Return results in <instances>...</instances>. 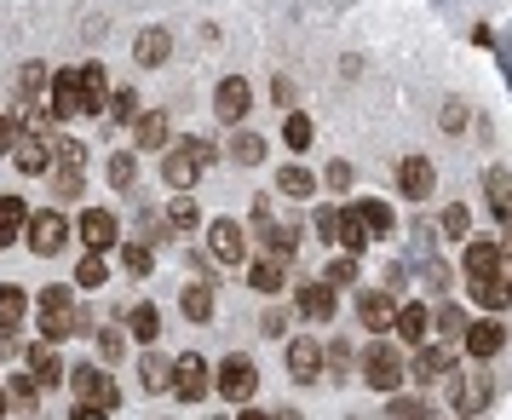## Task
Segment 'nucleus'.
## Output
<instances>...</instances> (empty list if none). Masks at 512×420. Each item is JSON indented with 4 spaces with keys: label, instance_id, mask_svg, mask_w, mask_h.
I'll return each instance as SVG.
<instances>
[{
    "label": "nucleus",
    "instance_id": "nucleus-5",
    "mask_svg": "<svg viewBox=\"0 0 512 420\" xmlns=\"http://www.w3.org/2000/svg\"><path fill=\"white\" fill-rule=\"evenodd\" d=\"M87 116V93H81V70H58L47 93V121H75Z\"/></svg>",
    "mask_w": 512,
    "mask_h": 420
},
{
    "label": "nucleus",
    "instance_id": "nucleus-23",
    "mask_svg": "<svg viewBox=\"0 0 512 420\" xmlns=\"http://www.w3.org/2000/svg\"><path fill=\"white\" fill-rule=\"evenodd\" d=\"M133 133H139V150H162L167 133H173V127H167V110H139V116H133Z\"/></svg>",
    "mask_w": 512,
    "mask_h": 420
},
{
    "label": "nucleus",
    "instance_id": "nucleus-41",
    "mask_svg": "<svg viewBox=\"0 0 512 420\" xmlns=\"http://www.w3.org/2000/svg\"><path fill=\"white\" fill-rule=\"evenodd\" d=\"M139 156H133V150H121V156H110V185L116 190H133V179H139Z\"/></svg>",
    "mask_w": 512,
    "mask_h": 420
},
{
    "label": "nucleus",
    "instance_id": "nucleus-4",
    "mask_svg": "<svg viewBox=\"0 0 512 420\" xmlns=\"http://www.w3.org/2000/svg\"><path fill=\"white\" fill-rule=\"evenodd\" d=\"M403 374H409V357H403L397 346H369V357H363V380H369V392H397Z\"/></svg>",
    "mask_w": 512,
    "mask_h": 420
},
{
    "label": "nucleus",
    "instance_id": "nucleus-55",
    "mask_svg": "<svg viewBox=\"0 0 512 420\" xmlns=\"http://www.w3.org/2000/svg\"><path fill=\"white\" fill-rule=\"evenodd\" d=\"M392 415H432L426 397H392Z\"/></svg>",
    "mask_w": 512,
    "mask_h": 420
},
{
    "label": "nucleus",
    "instance_id": "nucleus-43",
    "mask_svg": "<svg viewBox=\"0 0 512 420\" xmlns=\"http://www.w3.org/2000/svg\"><path fill=\"white\" fill-rule=\"evenodd\" d=\"M121 265H127L133 277H150V265H156V259H150V242H127V248H121Z\"/></svg>",
    "mask_w": 512,
    "mask_h": 420
},
{
    "label": "nucleus",
    "instance_id": "nucleus-28",
    "mask_svg": "<svg viewBox=\"0 0 512 420\" xmlns=\"http://www.w3.org/2000/svg\"><path fill=\"white\" fill-rule=\"evenodd\" d=\"M392 328H397V340H409V346H420V340H426V328H432V317H426V305H397Z\"/></svg>",
    "mask_w": 512,
    "mask_h": 420
},
{
    "label": "nucleus",
    "instance_id": "nucleus-2",
    "mask_svg": "<svg viewBox=\"0 0 512 420\" xmlns=\"http://www.w3.org/2000/svg\"><path fill=\"white\" fill-rule=\"evenodd\" d=\"M35 311H41V340H52V346L70 340L75 328L87 323V317H81V300H75V288H47Z\"/></svg>",
    "mask_w": 512,
    "mask_h": 420
},
{
    "label": "nucleus",
    "instance_id": "nucleus-59",
    "mask_svg": "<svg viewBox=\"0 0 512 420\" xmlns=\"http://www.w3.org/2000/svg\"><path fill=\"white\" fill-rule=\"evenodd\" d=\"M501 254L512 259V219H507V231H501Z\"/></svg>",
    "mask_w": 512,
    "mask_h": 420
},
{
    "label": "nucleus",
    "instance_id": "nucleus-3",
    "mask_svg": "<svg viewBox=\"0 0 512 420\" xmlns=\"http://www.w3.org/2000/svg\"><path fill=\"white\" fill-rule=\"evenodd\" d=\"M24 242H29V254H41L52 259L64 242H70V219L58 208H41V213H29V225H24Z\"/></svg>",
    "mask_w": 512,
    "mask_h": 420
},
{
    "label": "nucleus",
    "instance_id": "nucleus-14",
    "mask_svg": "<svg viewBox=\"0 0 512 420\" xmlns=\"http://www.w3.org/2000/svg\"><path fill=\"white\" fill-rule=\"evenodd\" d=\"M167 52H173V35H167L162 24L139 29V41H133V64H139V70H162Z\"/></svg>",
    "mask_w": 512,
    "mask_h": 420
},
{
    "label": "nucleus",
    "instance_id": "nucleus-30",
    "mask_svg": "<svg viewBox=\"0 0 512 420\" xmlns=\"http://www.w3.org/2000/svg\"><path fill=\"white\" fill-rule=\"evenodd\" d=\"M300 317H334V282H305L300 288Z\"/></svg>",
    "mask_w": 512,
    "mask_h": 420
},
{
    "label": "nucleus",
    "instance_id": "nucleus-58",
    "mask_svg": "<svg viewBox=\"0 0 512 420\" xmlns=\"http://www.w3.org/2000/svg\"><path fill=\"white\" fill-rule=\"evenodd\" d=\"M328 185L346 190V185H351V167H346V162H334V167H328Z\"/></svg>",
    "mask_w": 512,
    "mask_h": 420
},
{
    "label": "nucleus",
    "instance_id": "nucleus-6",
    "mask_svg": "<svg viewBox=\"0 0 512 420\" xmlns=\"http://www.w3.org/2000/svg\"><path fill=\"white\" fill-rule=\"evenodd\" d=\"M213 392L225 397V403H248V397L259 392V369L248 363V357H225L219 374H213Z\"/></svg>",
    "mask_w": 512,
    "mask_h": 420
},
{
    "label": "nucleus",
    "instance_id": "nucleus-19",
    "mask_svg": "<svg viewBox=\"0 0 512 420\" xmlns=\"http://www.w3.org/2000/svg\"><path fill=\"white\" fill-rule=\"evenodd\" d=\"M472 300L484 311H512V277L489 271V277H472Z\"/></svg>",
    "mask_w": 512,
    "mask_h": 420
},
{
    "label": "nucleus",
    "instance_id": "nucleus-26",
    "mask_svg": "<svg viewBox=\"0 0 512 420\" xmlns=\"http://www.w3.org/2000/svg\"><path fill=\"white\" fill-rule=\"evenodd\" d=\"M29 374H35V380H41V386H58V380H64V363H58V351H52V340H41V346H29Z\"/></svg>",
    "mask_w": 512,
    "mask_h": 420
},
{
    "label": "nucleus",
    "instance_id": "nucleus-34",
    "mask_svg": "<svg viewBox=\"0 0 512 420\" xmlns=\"http://www.w3.org/2000/svg\"><path fill=\"white\" fill-rule=\"evenodd\" d=\"M127 328H133V340H139V346H150V340L162 334V317H156V305H133V311H127Z\"/></svg>",
    "mask_w": 512,
    "mask_h": 420
},
{
    "label": "nucleus",
    "instance_id": "nucleus-49",
    "mask_svg": "<svg viewBox=\"0 0 512 420\" xmlns=\"http://www.w3.org/2000/svg\"><path fill=\"white\" fill-rule=\"evenodd\" d=\"M311 231L323 236V242H340V208H317L311 213Z\"/></svg>",
    "mask_w": 512,
    "mask_h": 420
},
{
    "label": "nucleus",
    "instance_id": "nucleus-22",
    "mask_svg": "<svg viewBox=\"0 0 512 420\" xmlns=\"http://www.w3.org/2000/svg\"><path fill=\"white\" fill-rule=\"evenodd\" d=\"M340 248H346V254H363V248H369V219H363L357 202L340 208Z\"/></svg>",
    "mask_w": 512,
    "mask_h": 420
},
{
    "label": "nucleus",
    "instance_id": "nucleus-54",
    "mask_svg": "<svg viewBox=\"0 0 512 420\" xmlns=\"http://www.w3.org/2000/svg\"><path fill=\"white\" fill-rule=\"evenodd\" d=\"M351 277H357V259H351V254H340L334 265H328V282H334V288H346Z\"/></svg>",
    "mask_w": 512,
    "mask_h": 420
},
{
    "label": "nucleus",
    "instance_id": "nucleus-44",
    "mask_svg": "<svg viewBox=\"0 0 512 420\" xmlns=\"http://www.w3.org/2000/svg\"><path fill=\"white\" fill-rule=\"evenodd\" d=\"M98 357H104V363H121V357H127V334H121V328H98Z\"/></svg>",
    "mask_w": 512,
    "mask_h": 420
},
{
    "label": "nucleus",
    "instance_id": "nucleus-16",
    "mask_svg": "<svg viewBox=\"0 0 512 420\" xmlns=\"http://www.w3.org/2000/svg\"><path fill=\"white\" fill-rule=\"evenodd\" d=\"M357 317H363V328H369V334L392 328V317H397L392 294H380V288H363V294H357Z\"/></svg>",
    "mask_w": 512,
    "mask_h": 420
},
{
    "label": "nucleus",
    "instance_id": "nucleus-1",
    "mask_svg": "<svg viewBox=\"0 0 512 420\" xmlns=\"http://www.w3.org/2000/svg\"><path fill=\"white\" fill-rule=\"evenodd\" d=\"M70 386H75V415H116L121 409V392L116 380L104 369H93V363H81V369H70Z\"/></svg>",
    "mask_w": 512,
    "mask_h": 420
},
{
    "label": "nucleus",
    "instance_id": "nucleus-27",
    "mask_svg": "<svg viewBox=\"0 0 512 420\" xmlns=\"http://www.w3.org/2000/svg\"><path fill=\"white\" fill-rule=\"evenodd\" d=\"M24 225H29V202H24V196H0V248H6V242H18Z\"/></svg>",
    "mask_w": 512,
    "mask_h": 420
},
{
    "label": "nucleus",
    "instance_id": "nucleus-12",
    "mask_svg": "<svg viewBox=\"0 0 512 420\" xmlns=\"http://www.w3.org/2000/svg\"><path fill=\"white\" fill-rule=\"evenodd\" d=\"M47 93H52V70L41 58H29L18 70V110H47Z\"/></svg>",
    "mask_w": 512,
    "mask_h": 420
},
{
    "label": "nucleus",
    "instance_id": "nucleus-10",
    "mask_svg": "<svg viewBox=\"0 0 512 420\" xmlns=\"http://www.w3.org/2000/svg\"><path fill=\"white\" fill-rule=\"evenodd\" d=\"M248 81H242V75H225V81H219V87H213V116L225 121V127H242V121H248Z\"/></svg>",
    "mask_w": 512,
    "mask_h": 420
},
{
    "label": "nucleus",
    "instance_id": "nucleus-21",
    "mask_svg": "<svg viewBox=\"0 0 512 420\" xmlns=\"http://www.w3.org/2000/svg\"><path fill=\"white\" fill-rule=\"evenodd\" d=\"M449 369H455V340H443V346L415 351V374H420V380H443Z\"/></svg>",
    "mask_w": 512,
    "mask_h": 420
},
{
    "label": "nucleus",
    "instance_id": "nucleus-35",
    "mask_svg": "<svg viewBox=\"0 0 512 420\" xmlns=\"http://www.w3.org/2000/svg\"><path fill=\"white\" fill-rule=\"evenodd\" d=\"M104 116L121 121V127H133V116H139V93H133V87H116V93L104 98Z\"/></svg>",
    "mask_w": 512,
    "mask_h": 420
},
{
    "label": "nucleus",
    "instance_id": "nucleus-7",
    "mask_svg": "<svg viewBox=\"0 0 512 420\" xmlns=\"http://www.w3.org/2000/svg\"><path fill=\"white\" fill-rule=\"evenodd\" d=\"M12 167L18 173H29V179H41L52 167V133L47 127H24L18 133V144H12Z\"/></svg>",
    "mask_w": 512,
    "mask_h": 420
},
{
    "label": "nucleus",
    "instance_id": "nucleus-40",
    "mask_svg": "<svg viewBox=\"0 0 512 420\" xmlns=\"http://www.w3.org/2000/svg\"><path fill=\"white\" fill-rule=\"evenodd\" d=\"M24 127H29V110H6V116H0V156H12V144H18Z\"/></svg>",
    "mask_w": 512,
    "mask_h": 420
},
{
    "label": "nucleus",
    "instance_id": "nucleus-36",
    "mask_svg": "<svg viewBox=\"0 0 512 420\" xmlns=\"http://www.w3.org/2000/svg\"><path fill=\"white\" fill-rule=\"evenodd\" d=\"M196 219H202V213L190 202V190H179V196L167 202V225H173V231H196Z\"/></svg>",
    "mask_w": 512,
    "mask_h": 420
},
{
    "label": "nucleus",
    "instance_id": "nucleus-29",
    "mask_svg": "<svg viewBox=\"0 0 512 420\" xmlns=\"http://www.w3.org/2000/svg\"><path fill=\"white\" fill-rule=\"evenodd\" d=\"M81 93H87V116H104V98H110L104 64H81Z\"/></svg>",
    "mask_w": 512,
    "mask_h": 420
},
{
    "label": "nucleus",
    "instance_id": "nucleus-9",
    "mask_svg": "<svg viewBox=\"0 0 512 420\" xmlns=\"http://www.w3.org/2000/svg\"><path fill=\"white\" fill-rule=\"evenodd\" d=\"M208 259L213 265H242V259H248V236H242V225L213 219L208 225Z\"/></svg>",
    "mask_w": 512,
    "mask_h": 420
},
{
    "label": "nucleus",
    "instance_id": "nucleus-46",
    "mask_svg": "<svg viewBox=\"0 0 512 420\" xmlns=\"http://www.w3.org/2000/svg\"><path fill=\"white\" fill-rule=\"evenodd\" d=\"M438 328H443V340H455V346H461V334H466L461 305H438Z\"/></svg>",
    "mask_w": 512,
    "mask_h": 420
},
{
    "label": "nucleus",
    "instance_id": "nucleus-47",
    "mask_svg": "<svg viewBox=\"0 0 512 420\" xmlns=\"http://www.w3.org/2000/svg\"><path fill=\"white\" fill-rule=\"evenodd\" d=\"M455 409H466V415H478V409H489V380H472V386H466V397L455 392Z\"/></svg>",
    "mask_w": 512,
    "mask_h": 420
},
{
    "label": "nucleus",
    "instance_id": "nucleus-33",
    "mask_svg": "<svg viewBox=\"0 0 512 420\" xmlns=\"http://www.w3.org/2000/svg\"><path fill=\"white\" fill-rule=\"evenodd\" d=\"M277 185H282V196H300V202H305V196L317 190V173H311V167H300V162H288L277 173Z\"/></svg>",
    "mask_w": 512,
    "mask_h": 420
},
{
    "label": "nucleus",
    "instance_id": "nucleus-45",
    "mask_svg": "<svg viewBox=\"0 0 512 420\" xmlns=\"http://www.w3.org/2000/svg\"><path fill=\"white\" fill-rule=\"evenodd\" d=\"M357 208H363V219H369V236L392 231V208H386V202H374V196H369V202H357Z\"/></svg>",
    "mask_w": 512,
    "mask_h": 420
},
{
    "label": "nucleus",
    "instance_id": "nucleus-24",
    "mask_svg": "<svg viewBox=\"0 0 512 420\" xmlns=\"http://www.w3.org/2000/svg\"><path fill=\"white\" fill-rule=\"evenodd\" d=\"M162 179H167V185H173V190H190V185H196V179H202V167L190 162V156H185V150H179V144H167Z\"/></svg>",
    "mask_w": 512,
    "mask_h": 420
},
{
    "label": "nucleus",
    "instance_id": "nucleus-18",
    "mask_svg": "<svg viewBox=\"0 0 512 420\" xmlns=\"http://www.w3.org/2000/svg\"><path fill=\"white\" fill-rule=\"evenodd\" d=\"M461 265H466V277H489V271H501V265H507V254H501V242L478 236V242H466Z\"/></svg>",
    "mask_w": 512,
    "mask_h": 420
},
{
    "label": "nucleus",
    "instance_id": "nucleus-20",
    "mask_svg": "<svg viewBox=\"0 0 512 420\" xmlns=\"http://www.w3.org/2000/svg\"><path fill=\"white\" fill-rule=\"evenodd\" d=\"M6 409L35 415V409H41V380H35V374H12V380H6Z\"/></svg>",
    "mask_w": 512,
    "mask_h": 420
},
{
    "label": "nucleus",
    "instance_id": "nucleus-48",
    "mask_svg": "<svg viewBox=\"0 0 512 420\" xmlns=\"http://www.w3.org/2000/svg\"><path fill=\"white\" fill-rule=\"evenodd\" d=\"M282 139H288V150H305L311 144V116H288L282 121Z\"/></svg>",
    "mask_w": 512,
    "mask_h": 420
},
{
    "label": "nucleus",
    "instance_id": "nucleus-17",
    "mask_svg": "<svg viewBox=\"0 0 512 420\" xmlns=\"http://www.w3.org/2000/svg\"><path fill=\"white\" fill-rule=\"evenodd\" d=\"M461 340H466V351H472V357H484V363H489L495 351L507 346V328L495 323V317H484V323H466Z\"/></svg>",
    "mask_w": 512,
    "mask_h": 420
},
{
    "label": "nucleus",
    "instance_id": "nucleus-56",
    "mask_svg": "<svg viewBox=\"0 0 512 420\" xmlns=\"http://www.w3.org/2000/svg\"><path fill=\"white\" fill-rule=\"evenodd\" d=\"M52 162H75L81 167V144L75 139H52Z\"/></svg>",
    "mask_w": 512,
    "mask_h": 420
},
{
    "label": "nucleus",
    "instance_id": "nucleus-11",
    "mask_svg": "<svg viewBox=\"0 0 512 420\" xmlns=\"http://www.w3.org/2000/svg\"><path fill=\"white\" fill-rule=\"evenodd\" d=\"M432 185H438V167L426 162V156H403V162H397V190H403L409 202H426Z\"/></svg>",
    "mask_w": 512,
    "mask_h": 420
},
{
    "label": "nucleus",
    "instance_id": "nucleus-52",
    "mask_svg": "<svg viewBox=\"0 0 512 420\" xmlns=\"http://www.w3.org/2000/svg\"><path fill=\"white\" fill-rule=\"evenodd\" d=\"M179 150H185L196 167H208V162H213V144H208V139H196V133H190V139H179Z\"/></svg>",
    "mask_w": 512,
    "mask_h": 420
},
{
    "label": "nucleus",
    "instance_id": "nucleus-15",
    "mask_svg": "<svg viewBox=\"0 0 512 420\" xmlns=\"http://www.w3.org/2000/svg\"><path fill=\"white\" fill-rule=\"evenodd\" d=\"M288 374H294L300 386L323 380V346H317V340H294V346H288Z\"/></svg>",
    "mask_w": 512,
    "mask_h": 420
},
{
    "label": "nucleus",
    "instance_id": "nucleus-31",
    "mask_svg": "<svg viewBox=\"0 0 512 420\" xmlns=\"http://www.w3.org/2000/svg\"><path fill=\"white\" fill-rule=\"evenodd\" d=\"M484 190H489V208H495V219L507 225V219H512V173L489 167V173H484Z\"/></svg>",
    "mask_w": 512,
    "mask_h": 420
},
{
    "label": "nucleus",
    "instance_id": "nucleus-57",
    "mask_svg": "<svg viewBox=\"0 0 512 420\" xmlns=\"http://www.w3.org/2000/svg\"><path fill=\"white\" fill-rule=\"evenodd\" d=\"M282 328H288V311H282V305H271V311H265V334H282Z\"/></svg>",
    "mask_w": 512,
    "mask_h": 420
},
{
    "label": "nucleus",
    "instance_id": "nucleus-39",
    "mask_svg": "<svg viewBox=\"0 0 512 420\" xmlns=\"http://www.w3.org/2000/svg\"><path fill=\"white\" fill-rule=\"evenodd\" d=\"M231 156H236L242 167L265 162V139H259V133H242V127H236V139H231Z\"/></svg>",
    "mask_w": 512,
    "mask_h": 420
},
{
    "label": "nucleus",
    "instance_id": "nucleus-13",
    "mask_svg": "<svg viewBox=\"0 0 512 420\" xmlns=\"http://www.w3.org/2000/svg\"><path fill=\"white\" fill-rule=\"evenodd\" d=\"M75 231H81V242H87V248H98V254H104V248H116L121 225H116V213H110V208H87Z\"/></svg>",
    "mask_w": 512,
    "mask_h": 420
},
{
    "label": "nucleus",
    "instance_id": "nucleus-50",
    "mask_svg": "<svg viewBox=\"0 0 512 420\" xmlns=\"http://www.w3.org/2000/svg\"><path fill=\"white\" fill-rule=\"evenodd\" d=\"M466 121H472V110H466L461 98H449L443 104V133H466Z\"/></svg>",
    "mask_w": 512,
    "mask_h": 420
},
{
    "label": "nucleus",
    "instance_id": "nucleus-8",
    "mask_svg": "<svg viewBox=\"0 0 512 420\" xmlns=\"http://www.w3.org/2000/svg\"><path fill=\"white\" fill-rule=\"evenodd\" d=\"M167 392L179 397V403H202V397L213 392V374H208V363L196 357V351H185L179 363H173V386Z\"/></svg>",
    "mask_w": 512,
    "mask_h": 420
},
{
    "label": "nucleus",
    "instance_id": "nucleus-32",
    "mask_svg": "<svg viewBox=\"0 0 512 420\" xmlns=\"http://www.w3.org/2000/svg\"><path fill=\"white\" fill-rule=\"evenodd\" d=\"M29 311V294L18 288V282H0V328H18Z\"/></svg>",
    "mask_w": 512,
    "mask_h": 420
},
{
    "label": "nucleus",
    "instance_id": "nucleus-38",
    "mask_svg": "<svg viewBox=\"0 0 512 420\" xmlns=\"http://www.w3.org/2000/svg\"><path fill=\"white\" fill-rule=\"evenodd\" d=\"M185 317H190V323H208V317H213V288H208V282L185 288Z\"/></svg>",
    "mask_w": 512,
    "mask_h": 420
},
{
    "label": "nucleus",
    "instance_id": "nucleus-25",
    "mask_svg": "<svg viewBox=\"0 0 512 420\" xmlns=\"http://www.w3.org/2000/svg\"><path fill=\"white\" fill-rule=\"evenodd\" d=\"M248 282H254L259 294H277L282 282H288V259H277V254L254 259V265H248Z\"/></svg>",
    "mask_w": 512,
    "mask_h": 420
},
{
    "label": "nucleus",
    "instance_id": "nucleus-42",
    "mask_svg": "<svg viewBox=\"0 0 512 420\" xmlns=\"http://www.w3.org/2000/svg\"><path fill=\"white\" fill-rule=\"evenodd\" d=\"M104 277H110V265L98 259V248H87V259L75 265V282H81V288H98V282H104Z\"/></svg>",
    "mask_w": 512,
    "mask_h": 420
},
{
    "label": "nucleus",
    "instance_id": "nucleus-60",
    "mask_svg": "<svg viewBox=\"0 0 512 420\" xmlns=\"http://www.w3.org/2000/svg\"><path fill=\"white\" fill-rule=\"evenodd\" d=\"M0 415H6V386H0Z\"/></svg>",
    "mask_w": 512,
    "mask_h": 420
},
{
    "label": "nucleus",
    "instance_id": "nucleus-53",
    "mask_svg": "<svg viewBox=\"0 0 512 420\" xmlns=\"http://www.w3.org/2000/svg\"><path fill=\"white\" fill-rule=\"evenodd\" d=\"M443 231H449V236H466V231H472V213H466L461 202H455V208L443 213Z\"/></svg>",
    "mask_w": 512,
    "mask_h": 420
},
{
    "label": "nucleus",
    "instance_id": "nucleus-37",
    "mask_svg": "<svg viewBox=\"0 0 512 420\" xmlns=\"http://www.w3.org/2000/svg\"><path fill=\"white\" fill-rule=\"evenodd\" d=\"M144 386H150V392H167V386H173V363H167V357H156V351H144Z\"/></svg>",
    "mask_w": 512,
    "mask_h": 420
},
{
    "label": "nucleus",
    "instance_id": "nucleus-51",
    "mask_svg": "<svg viewBox=\"0 0 512 420\" xmlns=\"http://www.w3.org/2000/svg\"><path fill=\"white\" fill-rule=\"evenodd\" d=\"M52 185H58V196H75V190H81V167L58 162V179H52Z\"/></svg>",
    "mask_w": 512,
    "mask_h": 420
}]
</instances>
